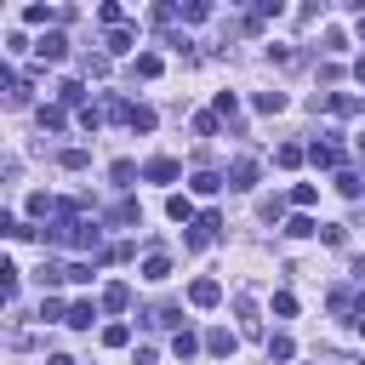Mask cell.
<instances>
[{
  "label": "cell",
  "mask_w": 365,
  "mask_h": 365,
  "mask_svg": "<svg viewBox=\"0 0 365 365\" xmlns=\"http://www.w3.org/2000/svg\"><path fill=\"white\" fill-rule=\"evenodd\" d=\"M308 160H314V166H337L343 154H337V143H314V149H308Z\"/></svg>",
  "instance_id": "5bb4252c"
},
{
  "label": "cell",
  "mask_w": 365,
  "mask_h": 365,
  "mask_svg": "<svg viewBox=\"0 0 365 365\" xmlns=\"http://www.w3.org/2000/svg\"><path fill=\"white\" fill-rule=\"evenodd\" d=\"M109 177L120 182V189H131V177H137V166H131V160H114V166H109Z\"/></svg>",
  "instance_id": "d6986e66"
},
{
  "label": "cell",
  "mask_w": 365,
  "mask_h": 365,
  "mask_svg": "<svg viewBox=\"0 0 365 365\" xmlns=\"http://www.w3.org/2000/svg\"><path fill=\"white\" fill-rule=\"evenodd\" d=\"M131 131H154V109L137 103V109H131Z\"/></svg>",
  "instance_id": "ffe728a7"
},
{
  "label": "cell",
  "mask_w": 365,
  "mask_h": 365,
  "mask_svg": "<svg viewBox=\"0 0 365 365\" xmlns=\"http://www.w3.org/2000/svg\"><path fill=\"white\" fill-rule=\"evenodd\" d=\"M359 34H365V18H359Z\"/></svg>",
  "instance_id": "836d02e7"
},
{
  "label": "cell",
  "mask_w": 365,
  "mask_h": 365,
  "mask_svg": "<svg viewBox=\"0 0 365 365\" xmlns=\"http://www.w3.org/2000/svg\"><path fill=\"white\" fill-rule=\"evenodd\" d=\"M177 171H182V166H177L171 154H160V160H149V166H143V177H149V182H171Z\"/></svg>",
  "instance_id": "277c9868"
},
{
  "label": "cell",
  "mask_w": 365,
  "mask_h": 365,
  "mask_svg": "<svg viewBox=\"0 0 365 365\" xmlns=\"http://www.w3.org/2000/svg\"><path fill=\"white\" fill-rule=\"evenodd\" d=\"M109 223H137V206H131V200H120V206L109 211Z\"/></svg>",
  "instance_id": "484cf974"
},
{
  "label": "cell",
  "mask_w": 365,
  "mask_h": 365,
  "mask_svg": "<svg viewBox=\"0 0 365 365\" xmlns=\"http://www.w3.org/2000/svg\"><path fill=\"white\" fill-rule=\"evenodd\" d=\"M189 303H194V308H217V303H223V286H217V280H194V286H189Z\"/></svg>",
  "instance_id": "6da1fadb"
},
{
  "label": "cell",
  "mask_w": 365,
  "mask_h": 365,
  "mask_svg": "<svg viewBox=\"0 0 365 365\" xmlns=\"http://www.w3.org/2000/svg\"><path fill=\"white\" fill-rule=\"evenodd\" d=\"M160 69H166V63H160L154 52H143V58H137V63H131V74H137V80H154Z\"/></svg>",
  "instance_id": "7c38bea8"
},
{
  "label": "cell",
  "mask_w": 365,
  "mask_h": 365,
  "mask_svg": "<svg viewBox=\"0 0 365 365\" xmlns=\"http://www.w3.org/2000/svg\"><path fill=\"white\" fill-rule=\"evenodd\" d=\"M354 331H359V337H365V314H359V319H354Z\"/></svg>",
  "instance_id": "1f68e13d"
},
{
  "label": "cell",
  "mask_w": 365,
  "mask_h": 365,
  "mask_svg": "<svg viewBox=\"0 0 365 365\" xmlns=\"http://www.w3.org/2000/svg\"><path fill=\"white\" fill-rule=\"evenodd\" d=\"M206 348L223 359V354H234V337H228V331H211V337H206Z\"/></svg>",
  "instance_id": "ac0fdd59"
},
{
  "label": "cell",
  "mask_w": 365,
  "mask_h": 365,
  "mask_svg": "<svg viewBox=\"0 0 365 365\" xmlns=\"http://www.w3.org/2000/svg\"><path fill=\"white\" fill-rule=\"evenodd\" d=\"M103 343H109V348H126L131 331H126V326H103Z\"/></svg>",
  "instance_id": "603a6c76"
},
{
  "label": "cell",
  "mask_w": 365,
  "mask_h": 365,
  "mask_svg": "<svg viewBox=\"0 0 365 365\" xmlns=\"http://www.w3.org/2000/svg\"><path fill=\"white\" fill-rule=\"evenodd\" d=\"M58 98H63V103H80V98H86V86H80V80H63V86H58Z\"/></svg>",
  "instance_id": "cb8c5ba5"
},
{
  "label": "cell",
  "mask_w": 365,
  "mask_h": 365,
  "mask_svg": "<svg viewBox=\"0 0 365 365\" xmlns=\"http://www.w3.org/2000/svg\"><path fill=\"white\" fill-rule=\"evenodd\" d=\"M103 308H109V314L131 308V286H109V291H103Z\"/></svg>",
  "instance_id": "8fae6325"
},
{
  "label": "cell",
  "mask_w": 365,
  "mask_h": 365,
  "mask_svg": "<svg viewBox=\"0 0 365 365\" xmlns=\"http://www.w3.org/2000/svg\"><path fill=\"white\" fill-rule=\"evenodd\" d=\"M337 189H343V194L354 200V194H359V177H354V171H337Z\"/></svg>",
  "instance_id": "83f0119b"
},
{
  "label": "cell",
  "mask_w": 365,
  "mask_h": 365,
  "mask_svg": "<svg viewBox=\"0 0 365 365\" xmlns=\"http://www.w3.org/2000/svg\"><path fill=\"white\" fill-rule=\"evenodd\" d=\"M189 182H194V194H217V189H223V177H217V171H194Z\"/></svg>",
  "instance_id": "4fadbf2b"
},
{
  "label": "cell",
  "mask_w": 365,
  "mask_h": 365,
  "mask_svg": "<svg viewBox=\"0 0 365 365\" xmlns=\"http://www.w3.org/2000/svg\"><path fill=\"white\" fill-rule=\"evenodd\" d=\"M234 308H240V331H246V337H263V319H257V303H251V297H240Z\"/></svg>",
  "instance_id": "8992f818"
},
{
  "label": "cell",
  "mask_w": 365,
  "mask_h": 365,
  "mask_svg": "<svg viewBox=\"0 0 365 365\" xmlns=\"http://www.w3.org/2000/svg\"><path fill=\"white\" fill-rule=\"evenodd\" d=\"M40 126L46 131H63V109H40Z\"/></svg>",
  "instance_id": "4316f807"
},
{
  "label": "cell",
  "mask_w": 365,
  "mask_h": 365,
  "mask_svg": "<svg viewBox=\"0 0 365 365\" xmlns=\"http://www.w3.org/2000/svg\"><path fill=\"white\" fill-rule=\"evenodd\" d=\"M354 74H359V80H365V58H359V63H354Z\"/></svg>",
  "instance_id": "d6a6232c"
},
{
  "label": "cell",
  "mask_w": 365,
  "mask_h": 365,
  "mask_svg": "<svg viewBox=\"0 0 365 365\" xmlns=\"http://www.w3.org/2000/svg\"><path fill=\"white\" fill-rule=\"evenodd\" d=\"M171 354H177V359H194V354H200V337H194V331H177V337H171Z\"/></svg>",
  "instance_id": "9c48e42d"
},
{
  "label": "cell",
  "mask_w": 365,
  "mask_h": 365,
  "mask_svg": "<svg viewBox=\"0 0 365 365\" xmlns=\"http://www.w3.org/2000/svg\"><path fill=\"white\" fill-rule=\"evenodd\" d=\"M274 160H280L286 171H297V166H303V149H297V143H280V149H274Z\"/></svg>",
  "instance_id": "9a60e30c"
},
{
  "label": "cell",
  "mask_w": 365,
  "mask_h": 365,
  "mask_svg": "<svg viewBox=\"0 0 365 365\" xmlns=\"http://www.w3.org/2000/svg\"><path fill=\"white\" fill-rule=\"evenodd\" d=\"M274 314L291 319V314H297V297H291V291H274Z\"/></svg>",
  "instance_id": "44dd1931"
},
{
  "label": "cell",
  "mask_w": 365,
  "mask_h": 365,
  "mask_svg": "<svg viewBox=\"0 0 365 365\" xmlns=\"http://www.w3.org/2000/svg\"><path fill=\"white\" fill-rule=\"evenodd\" d=\"M52 18H58L52 6H29V12H23V23H52Z\"/></svg>",
  "instance_id": "f1b7e54d"
},
{
  "label": "cell",
  "mask_w": 365,
  "mask_h": 365,
  "mask_svg": "<svg viewBox=\"0 0 365 365\" xmlns=\"http://www.w3.org/2000/svg\"><path fill=\"white\" fill-rule=\"evenodd\" d=\"M91 319H98V303H74L63 326H74V331H91Z\"/></svg>",
  "instance_id": "52a82bcc"
},
{
  "label": "cell",
  "mask_w": 365,
  "mask_h": 365,
  "mask_svg": "<svg viewBox=\"0 0 365 365\" xmlns=\"http://www.w3.org/2000/svg\"><path fill=\"white\" fill-rule=\"evenodd\" d=\"M251 182H257V160H251V154L228 166V189H251Z\"/></svg>",
  "instance_id": "7a4b0ae2"
},
{
  "label": "cell",
  "mask_w": 365,
  "mask_h": 365,
  "mask_svg": "<svg viewBox=\"0 0 365 365\" xmlns=\"http://www.w3.org/2000/svg\"><path fill=\"white\" fill-rule=\"evenodd\" d=\"M314 194H319L314 182H297V189H291V206H303V211H308V206H314Z\"/></svg>",
  "instance_id": "7402d4cb"
},
{
  "label": "cell",
  "mask_w": 365,
  "mask_h": 365,
  "mask_svg": "<svg viewBox=\"0 0 365 365\" xmlns=\"http://www.w3.org/2000/svg\"><path fill=\"white\" fill-rule=\"evenodd\" d=\"M166 274H171V257H166V251H149V263H143V280H149V286H160Z\"/></svg>",
  "instance_id": "5b68a950"
},
{
  "label": "cell",
  "mask_w": 365,
  "mask_h": 365,
  "mask_svg": "<svg viewBox=\"0 0 365 365\" xmlns=\"http://www.w3.org/2000/svg\"><path fill=\"white\" fill-rule=\"evenodd\" d=\"M251 103H257V114H280L286 109V91H257Z\"/></svg>",
  "instance_id": "30bf717a"
},
{
  "label": "cell",
  "mask_w": 365,
  "mask_h": 365,
  "mask_svg": "<svg viewBox=\"0 0 365 365\" xmlns=\"http://www.w3.org/2000/svg\"><path fill=\"white\" fill-rule=\"evenodd\" d=\"M46 365H74V359H69V354H52V359H46Z\"/></svg>",
  "instance_id": "4dcf8cb0"
},
{
  "label": "cell",
  "mask_w": 365,
  "mask_h": 365,
  "mask_svg": "<svg viewBox=\"0 0 365 365\" xmlns=\"http://www.w3.org/2000/svg\"><path fill=\"white\" fill-rule=\"evenodd\" d=\"M131 46H137V34H131V29H114V34H109V52H114V58H120V52H131Z\"/></svg>",
  "instance_id": "2e32d148"
},
{
  "label": "cell",
  "mask_w": 365,
  "mask_h": 365,
  "mask_svg": "<svg viewBox=\"0 0 365 365\" xmlns=\"http://www.w3.org/2000/svg\"><path fill=\"white\" fill-rule=\"evenodd\" d=\"M34 52H40V63H63V58H69V40H63V34H46Z\"/></svg>",
  "instance_id": "3957f363"
},
{
  "label": "cell",
  "mask_w": 365,
  "mask_h": 365,
  "mask_svg": "<svg viewBox=\"0 0 365 365\" xmlns=\"http://www.w3.org/2000/svg\"><path fill=\"white\" fill-rule=\"evenodd\" d=\"M291 354H297L291 337H268V359H291Z\"/></svg>",
  "instance_id": "e0dca14e"
},
{
  "label": "cell",
  "mask_w": 365,
  "mask_h": 365,
  "mask_svg": "<svg viewBox=\"0 0 365 365\" xmlns=\"http://www.w3.org/2000/svg\"><path fill=\"white\" fill-rule=\"evenodd\" d=\"M286 234H291V240H308V234H314V223H308V217H291V223H286Z\"/></svg>",
  "instance_id": "d4e9b609"
},
{
  "label": "cell",
  "mask_w": 365,
  "mask_h": 365,
  "mask_svg": "<svg viewBox=\"0 0 365 365\" xmlns=\"http://www.w3.org/2000/svg\"><path fill=\"white\" fill-rule=\"evenodd\" d=\"M166 217H171V223H189V217H194V200H189V194H171V200H166Z\"/></svg>",
  "instance_id": "ba28073f"
},
{
  "label": "cell",
  "mask_w": 365,
  "mask_h": 365,
  "mask_svg": "<svg viewBox=\"0 0 365 365\" xmlns=\"http://www.w3.org/2000/svg\"><path fill=\"white\" fill-rule=\"evenodd\" d=\"M354 280H359V291H365V257H359V263H354Z\"/></svg>",
  "instance_id": "f546056e"
}]
</instances>
